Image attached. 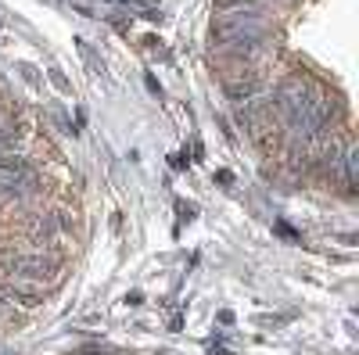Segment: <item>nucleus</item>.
Returning a JSON list of instances; mask_svg holds the SVG:
<instances>
[{"label":"nucleus","instance_id":"1","mask_svg":"<svg viewBox=\"0 0 359 355\" xmlns=\"http://www.w3.org/2000/svg\"><path fill=\"white\" fill-rule=\"evenodd\" d=\"M0 309H4V298H0Z\"/></svg>","mask_w":359,"mask_h":355}]
</instances>
